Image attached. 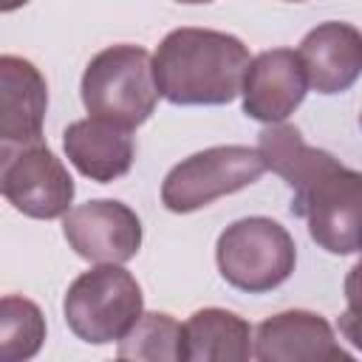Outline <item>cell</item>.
Returning a JSON list of instances; mask_svg holds the SVG:
<instances>
[{"instance_id": "obj_18", "label": "cell", "mask_w": 362, "mask_h": 362, "mask_svg": "<svg viewBox=\"0 0 362 362\" xmlns=\"http://www.w3.org/2000/svg\"><path fill=\"white\" fill-rule=\"evenodd\" d=\"M345 303L351 308H362V257L345 274Z\"/></svg>"}, {"instance_id": "obj_4", "label": "cell", "mask_w": 362, "mask_h": 362, "mask_svg": "<svg viewBox=\"0 0 362 362\" xmlns=\"http://www.w3.org/2000/svg\"><path fill=\"white\" fill-rule=\"evenodd\" d=\"M141 308V286L122 263H99L82 272L62 300L68 328L88 345L119 342L144 314Z\"/></svg>"}, {"instance_id": "obj_6", "label": "cell", "mask_w": 362, "mask_h": 362, "mask_svg": "<svg viewBox=\"0 0 362 362\" xmlns=\"http://www.w3.org/2000/svg\"><path fill=\"white\" fill-rule=\"evenodd\" d=\"M266 173V161L257 147L246 144H218L189 158L178 161L161 184V204L187 215L201 206H209L221 195H232L249 184H255Z\"/></svg>"}, {"instance_id": "obj_10", "label": "cell", "mask_w": 362, "mask_h": 362, "mask_svg": "<svg viewBox=\"0 0 362 362\" xmlns=\"http://www.w3.org/2000/svg\"><path fill=\"white\" fill-rule=\"evenodd\" d=\"M255 356L260 362H348L331 322L305 308L280 311L255 328Z\"/></svg>"}, {"instance_id": "obj_11", "label": "cell", "mask_w": 362, "mask_h": 362, "mask_svg": "<svg viewBox=\"0 0 362 362\" xmlns=\"http://www.w3.org/2000/svg\"><path fill=\"white\" fill-rule=\"evenodd\" d=\"M308 88L331 96L348 90L362 76V31L342 20L314 25L297 48Z\"/></svg>"}, {"instance_id": "obj_12", "label": "cell", "mask_w": 362, "mask_h": 362, "mask_svg": "<svg viewBox=\"0 0 362 362\" xmlns=\"http://www.w3.org/2000/svg\"><path fill=\"white\" fill-rule=\"evenodd\" d=\"M48 110V85L40 68L23 57H0V139L17 147L42 139Z\"/></svg>"}, {"instance_id": "obj_7", "label": "cell", "mask_w": 362, "mask_h": 362, "mask_svg": "<svg viewBox=\"0 0 362 362\" xmlns=\"http://www.w3.org/2000/svg\"><path fill=\"white\" fill-rule=\"evenodd\" d=\"M0 189L17 212L37 221L62 218L71 209L76 192L68 167L51 153L42 139L3 147Z\"/></svg>"}, {"instance_id": "obj_13", "label": "cell", "mask_w": 362, "mask_h": 362, "mask_svg": "<svg viewBox=\"0 0 362 362\" xmlns=\"http://www.w3.org/2000/svg\"><path fill=\"white\" fill-rule=\"evenodd\" d=\"M62 147L68 161L85 178L99 184H110L127 175L136 158V141L130 127L99 116L71 122L62 133Z\"/></svg>"}, {"instance_id": "obj_2", "label": "cell", "mask_w": 362, "mask_h": 362, "mask_svg": "<svg viewBox=\"0 0 362 362\" xmlns=\"http://www.w3.org/2000/svg\"><path fill=\"white\" fill-rule=\"evenodd\" d=\"M243 40L215 28H175L153 54L158 93L173 105H229L249 71Z\"/></svg>"}, {"instance_id": "obj_9", "label": "cell", "mask_w": 362, "mask_h": 362, "mask_svg": "<svg viewBox=\"0 0 362 362\" xmlns=\"http://www.w3.org/2000/svg\"><path fill=\"white\" fill-rule=\"evenodd\" d=\"M308 76L303 59L291 48H269L252 57L243 79V113L263 124L286 122L305 99Z\"/></svg>"}, {"instance_id": "obj_5", "label": "cell", "mask_w": 362, "mask_h": 362, "mask_svg": "<svg viewBox=\"0 0 362 362\" xmlns=\"http://www.w3.org/2000/svg\"><path fill=\"white\" fill-rule=\"evenodd\" d=\"M221 277L246 294H266L283 286L297 263V246L288 229L266 215L229 223L215 243Z\"/></svg>"}, {"instance_id": "obj_8", "label": "cell", "mask_w": 362, "mask_h": 362, "mask_svg": "<svg viewBox=\"0 0 362 362\" xmlns=\"http://www.w3.org/2000/svg\"><path fill=\"white\" fill-rule=\"evenodd\" d=\"M68 246L88 263H127L141 249L139 215L113 198L79 204L62 215Z\"/></svg>"}, {"instance_id": "obj_15", "label": "cell", "mask_w": 362, "mask_h": 362, "mask_svg": "<svg viewBox=\"0 0 362 362\" xmlns=\"http://www.w3.org/2000/svg\"><path fill=\"white\" fill-rule=\"evenodd\" d=\"M116 356L141 362H181L187 359L184 325L164 311H144L119 339Z\"/></svg>"}, {"instance_id": "obj_17", "label": "cell", "mask_w": 362, "mask_h": 362, "mask_svg": "<svg viewBox=\"0 0 362 362\" xmlns=\"http://www.w3.org/2000/svg\"><path fill=\"white\" fill-rule=\"evenodd\" d=\"M337 328L342 334V339H348L351 348L362 351V308H351L345 305V311L337 320Z\"/></svg>"}, {"instance_id": "obj_16", "label": "cell", "mask_w": 362, "mask_h": 362, "mask_svg": "<svg viewBox=\"0 0 362 362\" xmlns=\"http://www.w3.org/2000/svg\"><path fill=\"white\" fill-rule=\"evenodd\" d=\"M45 342V317L37 303L20 294L0 300V356L6 362L31 359Z\"/></svg>"}, {"instance_id": "obj_14", "label": "cell", "mask_w": 362, "mask_h": 362, "mask_svg": "<svg viewBox=\"0 0 362 362\" xmlns=\"http://www.w3.org/2000/svg\"><path fill=\"white\" fill-rule=\"evenodd\" d=\"M189 362H243L255 356L252 325L226 308H198L184 322Z\"/></svg>"}, {"instance_id": "obj_21", "label": "cell", "mask_w": 362, "mask_h": 362, "mask_svg": "<svg viewBox=\"0 0 362 362\" xmlns=\"http://www.w3.org/2000/svg\"><path fill=\"white\" fill-rule=\"evenodd\" d=\"M288 3H300V0H288Z\"/></svg>"}, {"instance_id": "obj_19", "label": "cell", "mask_w": 362, "mask_h": 362, "mask_svg": "<svg viewBox=\"0 0 362 362\" xmlns=\"http://www.w3.org/2000/svg\"><path fill=\"white\" fill-rule=\"evenodd\" d=\"M28 0H0V11H14L20 6H25Z\"/></svg>"}, {"instance_id": "obj_22", "label": "cell", "mask_w": 362, "mask_h": 362, "mask_svg": "<svg viewBox=\"0 0 362 362\" xmlns=\"http://www.w3.org/2000/svg\"><path fill=\"white\" fill-rule=\"evenodd\" d=\"M359 124H362V113H359Z\"/></svg>"}, {"instance_id": "obj_20", "label": "cell", "mask_w": 362, "mask_h": 362, "mask_svg": "<svg viewBox=\"0 0 362 362\" xmlns=\"http://www.w3.org/2000/svg\"><path fill=\"white\" fill-rule=\"evenodd\" d=\"M175 3H187V6H201V3H212V0H175Z\"/></svg>"}, {"instance_id": "obj_1", "label": "cell", "mask_w": 362, "mask_h": 362, "mask_svg": "<svg viewBox=\"0 0 362 362\" xmlns=\"http://www.w3.org/2000/svg\"><path fill=\"white\" fill-rule=\"evenodd\" d=\"M257 153L294 192L291 212L305 221L311 240L328 255L362 252V173L339 164L328 150L305 144L294 124L260 130Z\"/></svg>"}, {"instance_id": "obj_3", "label": "cell", "mask_w": 362, "mask_h": 362, "mask_svg": "<svg viewBox=\"0 0 362 362\" xmlns=\"http://www.w3.org/2000/svg\"><path fill=\"white\" fill-rule=\"evenodd\" d=\"M79 93L90 116L133 130L153 116L161 96L153 76V57L141 45H110L85 65Z\"/></svg>"}]
</instances>
